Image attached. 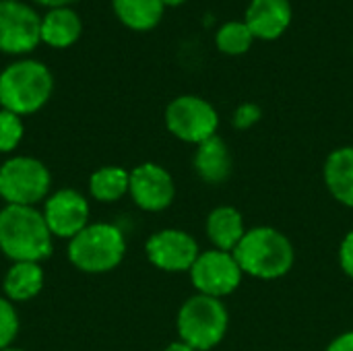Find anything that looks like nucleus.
<instances>
[{"label":"nucleus","instance_id":"obj_1","mask_svg":"<svg viewBox=\"0 0 353 351\" xmlns=\"http://www.w3.org/2000/svg\"><path fill=\"white\" fill-rule=\"evenodd\" d=\"M52 232L35 207L6 205L0 211V250L12 263H41L52 254Z\"/></svg>","mask_w":353,"mask_h":351},{"label":"nucleus","instance_id":"obj_2","mask_svg":"<svg viewBox=\"0 0 353 351\" xmlns=\"http://www.w3.org/2000/svg\"><path fill=\"white\" fill-rule=\"evenodd\" d=\"M52 91L54 77L39 60L21 58L0 72V106L17 116L41 110L52 97Z\"/></svg>","mask_w":353,"mask_h":351},{"label":"nucleus","instance_id":"obj_3","mask_svg":"<svg viewBox=\"0 0 353 351\" xmlns=\"http://www.w3.org/2000/svg\"><path fill=\"white\" fill-rule=\"evenodd\" d=\"M234 257L242 273L259 279H279L294 265V246L279 230L263 225L244 234Z\"/></svg>","mask_w":353,"mask_h":351},{"label":"nucleus","instance_id":"obj_4","mask_svg":"<svg viewBox=\"0 0 353 351\" xmlns=\"http://www.w3.org/2000/svg\"><path fill=\"white\" fill-rule=\"evenodd\" d=\"M124 252V234L112 223H89L68 240V259L83 273H108L122 263Z\"/></svg>","mask_w":353,"mask_h":351},{"label":"nucleus","instance_id":"obj_5","mask_svg":"<svg viewBox=\"0 0 353 351\" xmlns=\"http://www.w3.org/2000/svg\"><path fill=\"white\" fill-rule=\"evenodd\" d=\"M228 310L217 298L192 296L186 300L178 312V333L180 341L188 343L196 351L213 350L228 331Z\"/></svg>","mask_w":353,"mask_h":351},{"label":"nucleus","instance_id":"obj_6","mask_svg":"<svg viewBox=\"0 0 353 351\" xmlns=\"http://www.w3.org/2000/svg\"><path fill=\"white\" fill-rule=\"evenodd\" d=\"M50 186V170L35 157L14 155L0 166V199L6 205L33 207L48 199Z\"/></svg>","mask_w":353,"mask_h":351},{"label":"nucleus","instance_id":"obj_7","mask_svg":"<svg viewBox=\"0 0 353 351\" xmlns=\"http://www.w3.org/2000/svg\"><path fill=\"white\" fill-rule=\"evenodd\" d=\"M163 118L168 130L184 143L201 145L217 137L219 114L207 99L199 95H180L172 99Z\"/></svg>","mask_w":353,"mask_h":351},{"label":"nucleus","instance_id":"obj_8","mask_svg":"<svg viewBox=\"0 0 353 351\" xmlns=\"http://www.w3.org/2000/svg\"><path fill=\"white\" fill-rule=\"evenodd\" d=\"M41 41V17L21 0H0V52L23 56Z\"/></svg>","mask_w":353,"mask_h":351},{"label":"nucleus","instance_id":"obj_9","mask_svg":"<svg viewBox=\"0 0 353 351\" xmlns=\"http://www.w3.org/2000/svg\"><path fill=\"white\" fill-rule=\"evenodd\" d=\"M242 269L234 252L225 250H207L201 252L190 269V277L199 294L221 300L238 290L242 283Z\"/></svg>","mask_w":353,"mask_h":351},{"label":"nucleus","instance_id":"obj_10","mask_svg":"<svg viewBox=\"0 0 353 351\" xmlns=\"http://www.w3.org/2000/svg\"><path fill=\"white\" fill-rule=\"evenodd\" d=\"M147 259L153 267L168 273L190 271L194 261L199 259L196 240L182 230H161L155 232L145 244Z\"/></svg>","mask_w":353,"mask_h":351},{"label":"nucleus","instance_id":"obj_11","mask_svg":"<svg viewBox=\"0 0 353 351\" xmlns=\"http://www.w3.org/2000/svg\"><path fill=\"white\" fill-rule=\"evenodd\" d=\"M43 219L54 238H74L89 225V203L74 188H62L43 203Z\"/></svg>","mask_w":353,"mask_h":351},{"label":"nucleus","instance_id":"obj_12","mask_svg":"<svg viewBox=\"0 0 353 351\" xmlns=\"http://www.w3.org/2000/svg\"><path fill=\"white\" fill-rule=\"evenodd\" d=\"M128 194L143 211H163L172 205L176 186L165 168L147 161L130 172Z\"/></svg>","mask_w":353,"mask_h":351},{"label":"nucleus","instance_id":"obj_13","mask_svg":"<svg viewBox=\"0 0 353 351\" xmlns=\"http://www.w3.org/2000/svg\"><path fill=\"white\" fill-rule=\"evenodd\" d=\"M290 0H250L244 12V23L252 31L254 39H277L292 25Z\"/></svg>","mask_w":353,"mask_h":351},{"label":"nucleus","instance_id":"obj_14","mask_svg":"<svg viewBox=\"0 0 353 351\" xmlns=\"http://www.w3.org/2000/svg\"><path fill=\"white\" fill-rule=\"evenodd\" d=\"M83 33V21L70 6L50 8L41 17V41L50 48H70Z\"/></svg>","mask_w":353,"mask_h":351},{"label":"nucleus","instance_id":"obj_15","mask_svg":"<svg viewBox=\"0 0 353 351\" xmlns=\"http://www.w3.org/2000/svg\"><path fill=\"white\" fill-rule=\"evenodd\" d=\"M194 170L201 180L209 184H221L232 174V153L219 137H213L199 145L194 155Z\"/></svg>","mask_w":353,"mask_h":351},{"label":"nucleus","instance_id":"obj_16","mask_svg":"<svg viewBox=\"0 0 353 351\" xmlns=\"http://www.w3.org/2000/svg\"><path fill=\"white\" fill-rule=\"evenodd\" d=\"M246 234L242 213L234 207H217L207 217V236L217 250L234 252Z\"/></svg>","mask_w":353,"mask_h":351},{"label":"nucleus","instance_id":"obj_17","mask_svg":"<svg viewBox=\"0 0 353 351\" xmlns=\"http://www.w3.org/2000/svg\"><path fill=\"white\" fill-rule=\"evenodd\" d=\"M325 182L341 205L353 207V147H341L327 157Z\"/></svg>","mask_w":353,"mask_h":351},{"label":"nucleus","instance_id":"obj_18","mask_svg":"<svg viewBox=\"0 0 353 351\" xmlns=\"http://www.w3.org/2000/svg\"><path fill=\"white\" fill-rule=\"evenodd\" d=\"M4 296L10 302L33 300L43 288V269L39 263H12L4 275Z\"/></svg>","mask_w":353,"mask_h":351},{"label":"nucleus","instance_id":"obj_19","mask_svg":"<svg viewBox=\"0 0 353 351\" xmlns=\"http://www.w3.org/2000/svg\"><path fill=\"white\" fill-rule=\"evenodd\" d=\"M112 6L120 23L132 31H151L165 10L163 0H112Z\"/></svg>","mask_w":353,"mask_h":351},{"label":"nucleus","instance_id":"obj_20","mask_svg":"<svg viewBox=\"0 0 353 351\" xmlns=\"http://www.w3.org/2000/svg\"><path fill=\"white\" fill-rule=\"evenodd\" d=\"M130 188V172L120 166H103L89 178V192L99 203L120 201Z\"/></svg>","mask_w":353,"mask_h":351},{"label":"nucleus","instance_id":"obj_21","mask_svg":"<svg viewBox=\"0 0 353 351\" xmlns=\"http://www.w3.org/2000/svg\"><path fill=\"white\" fill-rule=\"evenodd\" d=\"M254 43V35L248 29V25L238 19L234 21H225L223 25L217 27L215 31V46L219 52L228 54V56H240L244 52H248Z\"/></svg>","mask_w":353,"mask_h":351},{"label":"nucleus","instance_id":"obj_22","mask_svg":"<svg viewBox=\"0 0 353 351\" xmlns=\"http://www.w3.org/2000/svg\"><path fill=\"white\" fill-rule=\"evenodd\" d=\"M23 132L25 128H23L21 116L8 110H0V153L14 151L23 139Z\"/></svg>","mask_w":353,"mask_h":351},{"label":"nucleus","instance_id":"obj_23","mask_svg":"<svg viewBox=\"0 0 353 351\" xmlns=\"http://www.w3.org/2000/svg\"><path fill=\"white\" fill-rule=\"evenodd\" d=\"M19 333V314L8 298H0V351L12 345Z\"/></svg>","mask_w":353,"mask_h":351},{"label":"nucleus","instance_id":"obj_24","mask_svg":"<svg viewBox=\"0 0 353 351\" xmlns=\"http://www.w3.org/2000/svg\"><path fill=\"white\" fill-rule=\"evenodd\" d=\"M261 120V108L252 101H246V103H240L234 114H232V124L240 130H246L250 126H254L256 122Z\"/></svg>","mask_w":353,"mask_h":351},{"label":"nucleus","instance_id":"obj_25","mask_svg":"<svg viewBox=\"0 0 353 351\" xmlns=\"http://www.w3.org/2000/svg\"><path fill=\"white\" fill-rule=\"evenodd\" d=\"M339 263H341V269L353 279V230L343 238V242H341Z\"/></svg>","mask_w":353,"mask_h":351},{"label":"nucleus","instance_id":"obj_26","mask_svg":"<svg viewBox=\"0 0 353 351\" xmlns=\"http://www.w3.org/2000/svg\"><path fill=\"white\" fill-rule=\"evenodd\" d=\"M327 351H353V331H347L343 335H339L329 348Z\"/></svg>","mask_w":353,"mask_h":351},{"label":"nucleus","instance_id":"obj_27","mask_svg":"<svg viewBox=\"0 0 353 351\" xmlns=\"http://www.w3.org/2000/svg\"><path fill=\"white\" fill-rule=\"evenodd\" d=\"M33 2L41 4V6H48V8H58V6H70L77 0H33Z\"/></svg>","mask_w":353,"mask_h":351},{"label":"nucleus","instance_id":"obj_28","mask_svg":"<svg viewBox=\"0 0 353 351\" xmlns=\"http://www.w3.org/2000/svg\"><path fill=\"white\" fill-rule=\"evenodd\" d=\"M163 351H196L194 348H190L188 343H184V341H176V343H170L168 348Z\"/></svg>","mask_w":353,"mask_h":351},{"label":"nucleus","instance_id":"obj_29","mask_svg":"<svg viewBox=\"0 0 353 351\" xmlns=\"http://www.w3.org/2000/svg\"><path fill=\"white\" fill-rule=\"evenodd\" d=\"M186 0H163V4L165 6H180V4H184Z\"/></svg>","mask_w":353,"mask_h":351},{"label":"nucleus","instance_id":"obj_30","mask_svg":"<svg viewBox=\"0 0 353 351\" xmlns=\"http://www.w3.org/2000/svg\"><path fill=\"white\" fill-rule=\"evenodd\" d=\"M2 351H23V350H19V348H12V345H10V348H6V350H2Z\"/></svg>","mask_w":353,"mask_h":351}]
</instances>
